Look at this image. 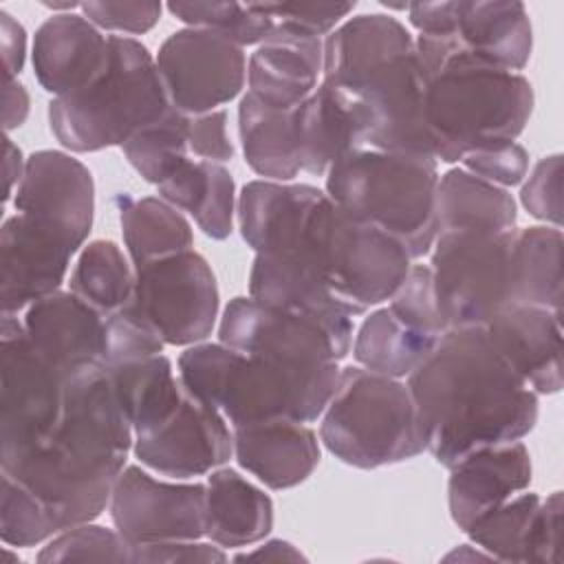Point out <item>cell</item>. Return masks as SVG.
<instances>
[{"mask_svg":"<svg viewBox=\"0 0 564 564\" xmlns=\"http://www.w3.org/2000/svg\"><path fill=\"white\" fill-rule=\"evenodd\" d=\"M24 167H26V159H22V150L9 137H4V176H7L4 200H9V196L20 185L24 176Z\"/></svg>","mask_w":564,"mask_h":564,"instance_id":"obj_54","label":"cell"},{"mask_svg":"<svg viewBox=\"0 0 564 564\" xmlns=\"http://www.w3.org/2000/svg\"><path fill=\"white\" fill-rule=\"evenodd\" d=\"M132 445L134 432L108 370L84 368L66 377L64 410L53 432L0 467L40 496L64 531L93 522L108 509Z\"/></svg>","mask_w":564,"mask_h":564,"instance_id":"obj_2","label":"cell"},{"mask_svg":"<svg viewBox=\"0 0 564 564\" xmlns=\"http://www.w3.org/2000/svg\"><path fill=\"white\" fill-rule=\"evenodd\" d=\"M108 35L73 11L46 18L31 46L35 79L53 97L88 86L108 64Z\"/></svg>","mask_w":564,"mask_h":564,"instance_id":"obj_23","label":"cell"},{"mask_svg":"<svg viewBox=\"0 0 564 564\" xmlns=\"http://www.w3.org/2000/svg\"><path fill=\"white\" fill-rule=\"evenodd\" d=\"M513 302L562 311V231L551 225L513 229Z\"/></svg>","mask_w":564,"mask_h":564,"instance_id":"obj_35","label":"cell"},{"mask_svg":"<svg viewBox=\"0 0 564 564\" xmlns=\"http://www.w3.org/2000/svg\"><path fill=\"white\" fill-rule=\"evenodd\" d=\"M205 538L223 549L262 542L273 529V500L231 467H216L205 482Z\"/></svg>","mask_w":564,"mask_h":564,"instance_id":"obj_29","label":"cell"},{"mask_svg":"<svg viewBox=\"0 0 564 564\" xmlns=\"http://www.w3.org/2000/svg\"><path fill=\"white\" fill-rule=\"evenodd\" d=\"M40 564L53 562H132V546L117 529L84 522L55 533L40 549Z\"/></svg>","mask_w":564,"mask_h":564,"instance_id":"obj_42","label":"cell"},{"mask_svg":"<svg viewBox=\"0 0 564 564\" xmlns=\"http://www.w3.org/2000/svg\"><path fill=\"white\" fill-rule=\"evenodd\" d=\"M324 176L333 203L397 238L412 260L432 251L438 234V161L361 148Z\"/></svg>","mask_w":564,"mask_h":564,"instance_id":"obj_7","label":"cell"},{"mask_svg":"<svg viewBox=\"0 0 564 564\" xmlns=\"http://www.w3.org/2000/svg\"><path fill=\"white\" fill-rule=\"evenodd\" d=\"M447 37L471 57L511 73L529 64L533 48L529 13L513 0H456V20Z\"/></svg>","mask_w":564,"mask_h":564,"instance_id":"obj_27","label":"cell"},{"mask_svg":"<svg viewBox=\"0 0 564 564\" xmlns=\"http://www.w3.org/2000/svg\"><path fill=\"white\" fill-rule=\"evenodd\" d=\"M163 346L165 341L159 337V333L126 306L117 313H108L106 370L128 361L161 355Z\"/></svg>","mask_w":564,"mask_h":564,"instance_id":"obj_44","label":"cell"},{"mask_svg":"<svg viewBox=\"0 0 564 564\" xmlns=\"http://www.w3.org/2000/svg\"><path fill=\"white\" fill-rule=\"evenodd\" d=\"M357 2H262V9L278 26L319 37L333 33Z\"/></svg>","mask_w":564,"mask_h":564,"instance_id":"obj_45","label":"cell"},{"mask_svg":"<svg viewBox=\"0 0 564 564\" xmlns=\"http://www.w3.org/2000/svg\"><path fill=\"white\" fill-rule=\"evenodd\" d=\"M249 297L319 319L333 330L352 337V317L341 302L313 271L286 258L256 253L249 271Z\"/></svg>","mask_w":564,"mask_h":564,"instance_id":"obj_30","label":"cell"},{"mask_svg":"<svg viewBox=\"0 0 564 564\" xmlns=\"http://www.w3.org/2000/svg\"><path fill=\"white\" fill-rule=\"evenodd\" d=\"M412 48V33L390 13L348 18L324 40L322 82L352 90L370 70Z\"/></svg>","mask_w":564,"mask_h":564,"instance_id":"obj_28","label":"cell"},{"mask_svg":"<svg viewBox=\"0 0 564 564\" xmlns=\"http://www.w3.org/2000/svg\"><path fill=\"white\" fill-rule=\"evenodd\" d=\"M346 93L359 110L364 148L436 161L425 119V77L414 48L370 70Z\"/></svg>","mask_w":564,"mask_h":564,"instance_id":"obj_13","label":"cell"},{"mask_svg":"<svg viewBox=\"0 0 564 564\" xmlns=\"http://www.w3.org/2000/svg\"><path fill=\"white\" fill-rule=\"evenodd\" d=\"M236 562L240 560H269V562H297L306 560L297 546H293L286 540H267L264 544L256 546L253 551H245L234 555Z\"/></svg>","mask_w":564,"mask_h":564,"instance_id":"obj_53","label":"cell"},{"mask_svg":"<svg viewBox=\"0 0 564 564\" xmlns=\"http://www.w3.org/2000/svg\"><path fill=\"white\" fill-rule=\"evenodd\" d=\"M59 533L48 507L18 478L2 474L0 496V535L2 542L18 549L37 546Z\"/></svg>","mask_w":564,"mask_h":564,"instance_id":"obj_41","label":"cell"},{"mask_svg":"<svg viewBox=\"0 0 564 564\" xmlns=\"http://www.w3.org/2000/svg\"><path fill=\"white\" fill-rule=\"evenodd\" d=\"M13 207L68 242L84 247L95 218V181L90 170L62 150H37L26 159L13 192Z\"/></svg>","mask_w":564,"mask_h":564,"instance_id":"obj_17","label":"cell"},{"mask_svg":"<svg viewBox=\"0 0 564 564\" xmlns=\"http://www.w3.org/2000/svg\"><path fill=\"white\" fill-rule=\"evenodd\" d=\"M205 485L167 482L139 465L119 474L108 513L123 540L134 546L205 538Z\"/></svg>","mask_w":564,"mask_h":564,"instance_id":"obj_15","label":"cell"},{"mask_svg":"<svg viewBox=\"0 0 564 564\" xmlns=\"http://www.w3.org/2000/svg\"><path fill=\"white\" fill-rule=\"evenodd\" d=\"M218 339L245 355L297 368L339 364L352 346L350 335H341L319 319L262 304L249 295H238L225 306Z\"/></svg>","mask_w":564,"mask_h":564,"instance_id":"obj_12","label":"cell"},{"mask_svg":"<svg viewBox=\"0 0 564 564\" xmlns=\"http://www.w3.org/2000/svg\"><path fill=\"white\" fill-rule=\"evenodd\" d=\"M436 339L414 330L386 306L364 317L350 348L361 368L401 379L421 364Z\"/></svg>","mask_w":564,"mask_h":564,"instance_id":"obj_37","label":"cell"},{"mask_svg":"<svg viewBox=\"0 0 564 564\" xmlns=\"http://www.w3.org/2000/svg\"><path fill=\"white\" fill-rule=\"evenodd\" d=\"M115 203L123 245L134 267L192 249L194 231L189 220L161 196L132 198L123 192L117 194Z\"/></svg>","mask_w":564,"mask_h":564,"instance_id":"obj_34","label":"cell"},{"mask_svg":"<svg viewBox=\"0 0 564 564\" xmlns=\"http://www.w3.org/2000/svg\"><path fill=\"white\" fill-rule=\"evenodd\" d=\"M126 308L148 322L165 346L200 344L212 335L218 319L216 275L194 249L137 264L134 289Z\"/></svg>","mask_w":564,"mask_h":564,"instance_id":"obj_10","label":"cell"},{"mask_svg":"<svg viewBox=\"0 0 564 564\" xmlns=\"http://www.w3.org/2000/svg\"><path fill=\"white\" fill-rule=\"evenodd\" d=\"M460 161L463 170L505 189L520 185L529 172V152L518 141L467 152Z\"/></svg>","mask_w":564,"mask_h":564,"instance_id":"obj_48","label":"cell"},{"mask_svg":"<svg viewBox=\"0 0 564 564\" xmlns=\"http://www.w3.org/2000/svg\"><path fill=\"white\" fill-rule=\"evenodd\" d=\"M170 104L183 115H203L236 99L247 82V55L227 37L203 31H174L154 55Z\"/></svg>","mask_w":564,"mask_h":564,"instance_id":"obj_14","label":"cell"},{"mask_svg":"<svg viewBox=\"0 0 564 564\" xmlns=\"http://www.w3.org/2000/svg\"><path fill=\"white\" fill-rule=\"evenodd\" d=\"M68 284L97 311L117 313L132 297L134 267L117 242L93 240L82 247Z\"/></svg>","mask_w":564,"mask_h":564,"instance_id":"obj_38","label":"cell"},{"mask_svg":"<svg viewBox=\"0 0 564 564\" xmlns=\"http://www.w3.org/2000/svg\"><path fill=\"white\" fill-rule=\"evenodd\" d=\"M253 251L313 271L350 317L390 300L412 267L397 238L352 216L308 183H297L269 212Z\"/></svg>","mask_w":564,"mask_h":564,"instance_id":"obj_3","label":"cell"},{"mask_svg":"<svg viewBox=\"0 0 564 564\" xmlns=\"http://www.w3.org/2000/svg\"><path fill=\"white\" fill-rule=\"evenodd\" d=\"M229 555L223 546L214 542L200 540H178V542H161V544H145L132 549V562H165V564H207V562H227Z\"/></svg>","mask_w":564,"mask_h":564,"instance_id":"obj_50","label":"cell"},{"mask_svg":"<svg viewBox=\"0 0 564 564\" xmlns=\"http://www.w3.org/2000/svg\"><path fill=\"white\" fill-rule=\"evenodd\" d=\"M341 368H297L245 355L225 344L200 341L178 357V377L198 399L214 405L231 427L293 419L313 423L335 392Z\"/></svg>","mask_w":564,"mask_h":564,"instance_id":"obj_5","label":"cell"},{"mask_svg":"<svg viewBox=\"0 0 564 564\" xmlns=\"http://www.w3.org/2000/svg\"><path fill=\"white\" fill-rule=\"evenodd\" d=\"M238 134L245 163L258 176L291 183L302 172L295 150L291 110L264 106L247 93L238 106Z\"/></svg>","mask_w":564,"mask_h":564,"instance_id":"obj_33","label":"cell"},{"mask_svg":"<svg viewBox=\"0 0 564 564\" xmlns=\"http://www.w3.org/2000/svg\"><path fill=\"white\" fill-rule=\"evenodd\" d=\"M121 150L145 183L161 185L189 159L187 115L172 106L161 119L134 132Z\"/></svg>","mask_w":564,"mask_h":564,"instance_id":"obj_39","label":"cell"},{"mask_svg":"<svg viewBox=\"0 0 564 564\" xmlns=\"http://www.w3.org/2000/svg\"><path fill=\"white\" fill-rule=\"evenodd\" d=\"M531 454L522 441L482 447L449 467L447 507L465 533L478 518L529 489Z\"/></svg>","mask_w":564,"mask_h":564,"instance_id":"obj_22","label":"cell"},{"mask_svg":"<svg viewBox=\"0 0 564 564\" xmlns=\"http://www.w3.org/2000/svg\"><path fill=\"white\" fill-rule=\"evenodd\" d=\"M562 491L540 498L520 491L478 518L465 533L498 562L560 564Z\"/></svg>","mask_w":564,"mask_h":564,"instance_id":"obj_19","label":"cell"},{"mask_svg":"<svg viewBox=\"0 0 564 564\" xmlns=\"http://www.w3.org/2000/svg\"><path fill=\"white\" fill-rule=\"evenodd\" d=\"M35 350L64 377L84 368L106 370L108 313L68 291H55L33 302L22 317Z\"/></svg>","mask_w":564,"mask_h":564,"instance_id":"obj_18","label":"cell"},{"mask_svg":"<svg viewBox=\"0 0 564 564\" xmlns=\"http://www.w3.org/2000/svg\"><path fill=\"white\" fill-rule=\"evenodd\" d=\"M234 458L269 489H291L319 465L317 434L302 421L275 419L231 427Z\"/></svg>","mask_w":564,"mask_h":564,"instance_id":"obj_25","label":"cell"},{"mask_svg":"<svg viewBox=\"0 0 564 564\" xmlns=\"http://www.w3.org/2000/svg\"><path fill=\"white\" fill-rule=\"evenodd\" d=\"M2 416L0 465L40 445L64 410L66 377L31 344L22 317L2 313Z\"/></svg>","mask_w":564,"mask_h":564,"instance_id":"obj_11","label":"cell"},{"mask_svg":"<svg viewBox=\"0 0 564 564\" xmlns=\"http://www.w3.org/2000/svg\"><path fill=\"white\" fill-rule=\"evenodd\" d=\"M108 64L88 86L48 104L51 132L68 152L121 148L172 108L145 44L128 35H108Z\"/></svg>","mask_w":564,"mask_h":564,"instance_id":"obj_6","label":"cell"},{"mask_svg":"<svg viewBox=\"0 0 564 564\" xmlns=\"http://www.w3.org/2000/svg\"><path fill=\"white\" fill-rule=\"evenodd\" d=\"M79 11L97 29L128 33V37H132L143 35L156 26V22L161 20L163 4L154 0H88L79 4Z\"/></svg>","mask_w":564,"mask_h":564,"instance_id":"obj_46","label":"cell"},{"mask_svg":"<svg viewBox=\"0 0 564 564\" xmlns=\"http://www.w3.org/2000/svg\"><path fill=\"white\" fill-rule=\"evenodd\" d=\"M187 148L200 161H231L236 150L227 134V112L218 108L203 115H187Z\"/></svg>","mask_w":564,"mask_h":564,"instance_id":"obj_49","label":"cell"},{"mask_svg":"<svg viewBox=\"0 0 564 564\" xmlns=\"http://www.w3.org/2000/svg\"><path fill=\"white\" fill-rule=\"evenodd\" d=\"M520 189L522 207L551 227L562 225V154L540 159Z\"/></svg>","mask_w":564,"mask_h":564,"instance_id":"obj_47","label":"cell"},{"mask_svg":"<svg viewBox=\"0 0 564 564\" xmlns=\"http://www.w3.org/2000/svg\"><path fill=\"white\" fill-rule=\"evenodd\" d=\"M319 419L324 447L357 469L397 465L425 452L408 383L361 366L341 368Z\"/></svg>","mask_w":564,"mask_h":564,"instance_id":"obj_8","label":"cell"},{"mask_svg":"<svg viewBox=\"0 0 564 564\" xmlns=\"http://www.w3.org/2000/svg\"><path fill=\"white\" fill-rule=\"evenodd\" d=\"M425 77V119L436 161L513 143L533 112V86L522 73L485 64L447 35H416Z\"/></svg>","mask_w":564,"mask_h":564,"instance_id":"obj_4","label":"cell"},{"mask_svg":"<svg viewBox=\"0 0 564 564\" xmlns=\"http://www.w3.org/2000/svg\"><path fill=\"white\" fill-rule=\"evenodd\" d=\"M227 419L187 388L174 410L134 434L132 452L148 469L187 480L223 467L234 456Z\"/></svg>","mask_w":564,"mask_h":564,"instance_id":"obj_16","label":"cell"},{"mask_svg":"<svg viewBox=\"0 0 564 564\" xmlns=\"http://www.w3.org/2000/svg\"><path fill=\"white\" fill-rule=\"evenodd\" d=\"M485 330L500 357L535 394L562 390V311L513 302L502 306Z\"/></svg>","mask_w":564,"mask_h":564,"instance_id":"obj_21","label":"cell"},{"mask_svg":"<svg viewBox=\"0 0 564 564\" xmlns=\"http://www.w3.org/2000/svg\"><path fill=\"white\" fill-rule=\"evenodd\" d=\"M425 449L443 467L527 436L538 394L511 370L485 328L443 333L408 375Z\"/></svg>","mask_w":564,"mask_h":564,"instance_id":"obj_1","label":"cell"},{"mask_svg":"<svg viewBox=\"0 0 564 564\" xmlns=\"http://www.w3.org/2000/svg\"><path fill=\"white\" fill-rule=\"evenodd\" d=\"M2 313H24L33 302L59 291L75 249L24 214H13L0 236Z\"/></svg>","mask_w":564,"mask_h":564,"instance_id":"obj_20","label":"cell"},{"mask_svg":"<svg viewBox=\"0 0 564 564\" xmlns=\"http://www.w3.org/2000/svg\"><path fill=\"white\" fill-rule=\"evenodd\" d=\"M29 93L18 79H4L2 86V126L4 132L20 128L29 117Z\"/></svg>","mask_w":564,"mask_h":564,"instance_id":"obj_52","label":"cell"},{"mask_svg":"<svg viewBox=\"0 0 564 564\" xmlns=\"http://www.w3.org/2000/svg\"><path fill=\"white\" fill-rule=\"evenodd\" d=\"M438 231H511L518 207L513 196L463 167H452L438 178Z\"/></svg>","mask_w":564,"mask_h":564,"instance_id":"obj_32","label":"cell"},{"mask_svg":"<svg viewBox=\"0 0 564 564\" xmlns=\"http://www.w3.org/2000/svg\"><path fill=\"white\" fill-rule=\"evenodd\" d=\"M156 194L187 212L212 240H225L234 231L236 183L223 163L187 159L170 178L156 185Z\"/></svg>","mask_w":564,"mask_h":564,"instance_id":"obj_31","label":"cell"},{"mask_svg":"<svg viewBox=\"0 0 564 564\" xmlns=\"http://www.w3.org/2000/svg\"><path fill=\"white\" fill-rule=\"evenodd\" d=\"M324 42L278 26L247 59V86L264 106L293 110L322 82Z\"/></svg>","mask_w":564,"mask_h":564,"instance_id":"obj_24","label":"cell"},{"mask_svg":"<svg viewBox=\"0 0 564 564\" xmlns=\"http://www.w3.org/2000/svg\"><path fill=\"white\" fill-rule=\"evenodd\" d=\"M300 170L326 174L335 163L364 148L355 99L326 82L291 110Z\"/></svg>","mask_w":564,"mask_h":564,"instance_id":"obj_26","label":"cell"},{"mask_svg":"<svg viewBox=\"0 0 564 564\" xmlns=\"http://www.w3.org/2000/svg\"><path fill=\"white\" fill-rule=\"evenodd\" d=\"M167 11L189 29L218 33L242 48L262 44L275 29L262 2H170Z\"/></svg>","mask_w":564,"mask_h":564,"instance_id":"obj_40","label":"cell"},{"mask_svg":"<svg viewBox=\"0 0 564 564\" xmlns=\"http://www.w3.org/2000/svg\"><path fill=\"white\" fill-rule=\"evenodd\" d=\"M388 308L414 330L441 337L447 333L443 315L436 304L432 269L427 264H412L399 289L390 295Z\"/></svg>","mask_w":564,"mask_h":564,"instance_id":"obj_43","label":"cell"},{"mask_svg":"<svg viewBox=\"0 0 564 564\" xmlns=\"http://www.w3.org/2000/svg\"><path fill=\"white\" fill-rule=\"evenodd\" d=\"M0 51L4 64V79H18L26 59V31L7 11H0Z\"/></svg>","mask_w":564,"mask_h":564,"instance_id":"obj_51","label":"cell"},{"mask_svg":"<svg viewBox=\"0 0 564 564\" xmlns=\"http://www.w3.org/2000/svg\"><path fill=\"white\" fill-rule=\"evenodd\" d=\"M511 231H438L432 245V282L447 330L485 328L513 304Z\"/></svg>","mask_w":564,"mask_h":564,"instance_id":"obj_9","label":"cell"},{"mask_svg":"<svg viewBox=\"0 0 564 564\" xmlns=\"http://www.w3.org/2000/svg\"><path fill=\"white\" fill-rule=\"evenodd\" d=\"M108 377L134 434L167 416L185 392L181 377L174 375L172 361L165 355L115 366L108 370Z\"/></svg>","mask_w":564,"mask_h":564,"instance_id":"obj_36","label":"cell"}]
</instances>
